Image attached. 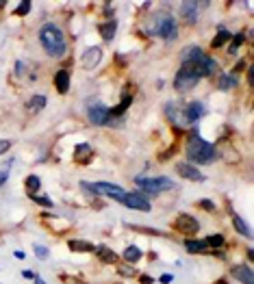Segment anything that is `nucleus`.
Returning <instances> with one entry per match:
<instances>
[{
	"mask_svg": "<svg viewBox=\"0 0 254 284\" xmlns=\"http://www.w3.org/2000/svg\"><path fill=\"white\" fill-rule=\"evenodd\" d=\"M29 11H31V2H29V0L20 2V7L16 9V13H17V16H26V13H29Z\"/></svg>",
	"mask_w": 254,
	"mask_h": 284,
	"instance_id": "2f4dec72",
	"label": "nucleus"
},
{
	"mask_svg": "<svg viewBox=\"0 0 254 284\" xmlns=\"http://www.w3.org/2000/svg\"><path fill=\"white\" fill-rule=\"evenodd\" d=\"M35 256H37V258H41V260H46V258H48V250H46L44 245H37V248H35Z\"/></svg>",
	"mask_w": 254,
	"mask_h": 284,
	"instance_id": "473e14b6",
	"label": "nucleus"
},
{
	"mask_svg": "<svg viewBox=\"0 0 254 284\" xmlns=\"http://www.w3.org/2000/svg\"><path fill=\"white\" fill-rule=\"evenodd\" d=\"M31 198H33L37 204H41V206H48V208L52 206V200H50V198H46V195H31Z\"/></svg>",
	"mask_w": 254,
	"mask_h": 284,
	"instance_id": "7c9ffc66",
	"label": "nucleus"
},
{
	"mask_svg": "<svg viewBox=\"0 0 254 284\" xmlns=\"http://www.w3.org/2000/svg\"><path fill=\"white\" fill-rule=\"evenodd\" d=\"M183 115H185V119H187L189 124L198 122V119L204 115V104H202V102H189V104L185 106Z\"/></svg>",
	"mask_w": 254,
	"mask_h": 284,
	"instance_id": "ddd939ff",
	"label": "nucleus"
},
{
	"mask_svg": "<svg viewBox=\"0 0 254 284\" xmlns=\"http://www.w3.org/2000/svg\"><path fill=\"white\" fill-rule=\"evenodd\" d=\"M135 183H137V187L148 195H156V193H161V191H168L174 187V183L169 178H165V176H159V178H137Z\"/></svg>",
	"mask_w": 254,
	"mask_h": 284,
	"instance_id": "20e7f679",
	"label": "nucleus"
},
{
	"mask_svg": "<svg viewBox=\"0 0 254 284\" xmlns=\"http://www.w3.org/2000/svg\"><path fill=\"white\" fill-rule=\"evenodd\" d=\"M9 148H11V141H9V139H0V154L9 152Z\"/></svg>",
	"mask_w": 254,
	"mask_h": 284,
	"instance_id": "72a5a7b5",
	"label": "nucleus"
},
{
	"mask_svg": "<svg viewBox=\"0 0 254 284\" xmlns=\"http://www.w3.org/2000/svg\"><path fill=\"white\" fill-rule=\"evenodd\" d=\"M176 171H178V176H183V178H187V180H193V183H202V180H204L202 171L198 169V167H193L191 163H178Z\"/></svg>",
	"mask_w": 254,
	"mask_h": 284,
	"instance_id": "9b49d317",
	"label": "nucleus"
},
{
	"mask_svg": "<svg viewBox=\"0 0 254 284\" xmlns=\"http://www.w3.org/2000/svg\"><path fill=\"white\" fill-rule=\"evenodd\" d=\"M226 41H230V33L226 31V29H220V33L215 35V39L211 41V46H213V48H221Z\"/></svg>",
	"mask_w": 254,
	"mask_h": 284,
	"instance_id": "bb28decb",
	"label": "nucleus"
},
{
	"mask_svg": "<svg viewBox=\"0 0 254 284\" xmlns=\"http://www.w3.org/2000/svg\"><path fill=\"white\" fill-rule=\"evenodd\" d=\"M141 250L137 248V245H131V248H126V252H124V260L126 263H131V265H135V263H139L141 260Z\"/></svg>",
	"mask_w": 254,
	"mask_h": 284,
	"instance_id": "b1692460",
	"label": "nucleus"
},
{
	"mask_svg": "<svg viewBox=\"0 0 254 284\" xmlns=\"http://www.w3.org/2000/svg\"><path fill=\"white\" fill-rule=\"evenodd\" d=\"M68 248L72 250V252H81V254H87V252H94V245L89 243V241H76V239H72L70 243H68Z\"/></svg>",
	"mask_w": 254,
	"mask_h": 284,
	"instance_id": "412c9836",
	"label": "nucleus"
},
{
	"mask_svg": "<svg viewBox=\"0 0 254 284\" xmlns=\"http://www.w3.org/2000/svg\"><path fill=\"white\" fill-rule=\"evenodd\" d=\"M174 230L176 232H181V234H193V232H198L200 230V223H198L196 219H193L191 215H178L176 219H174Z\"/></svg>",
	"mask_w": 254,
	"mask_h": 284,
	"instance_id": "6e6552de",
	"label": "nucleus"
},
{
	"mask_svg": "<svg viewBox=\"0 0 254 284\" xmlns=\"http://www.w3.org/2000/svg\"><path fill=\"white\" fill-rule=\"evenodd\" d=\"M200 206H202V208H209V211H213V202H209V200H202Z\"/></svg>",
	"mask_w": 254,
	"mask_h": 284,
	"instance_id": "f704fd0d",
	"label": "nucleus"
},
{
	"mask_svg": "<svg viewBox=\"0 0 254 284\" xmlns=\"http://www.w3.org/2000/svg\"><path fill=\"white\" fill-rule=\"evenodd\" d=\"M122 204L133 208V211H144V213L150 211V202H148V198H144L141 193H126L122 198Z\"/></svg>",
	"mask_w": 254,
	"mask_h": 284,
	"instance_id": "1a4fd4ad",
	"label": "nucleus"
},
{
	"mask_svg": "<svg viewBox=\"0 0 254 284\" xmlns=\"http://www.w3.org/2000/svg\"><path fill=\"white\" fill-rule=\"evenodd\" d=\"M35 284H46V282L41 280V278H37V276H35Z\"/></svg>",
	"mask_w": 254,
	"mask_h": 284,
	"instance_id": "ea45409f",
	"label": "nucleus"
},
{
	"mask_svg": "<svg viewBox=\"0 0 254 284\" xmlns=\"http://www.w3.org/2000/svg\"><path fill=\"white\" fill-rule=\"evenodd\" d=\"M22 276L29 278V280H35V273H33V271H22Z\"/></svg>",
	"mask_w": 254,
	"mask_h": 284,
	"instance_id": "58836bf2",
	"label": "nucleus"
},
{
	"mask_svg": "<svg viewBox=\"0 0 254 284\" xmlns=\"http://www.w3.org/2000/svg\"><path fill=\"white\" fill-rule=\"evenodd\" d=\"M202 54H204V50L202 48H198V46H189V48H185L181 52V59H183V63H191V61H196V59H200Z\"/></svg>",
	"mask_w": 254,
	"mask_h": 284,
	"instance_id": "aec40b11",
	"label": "nucleus"
},
{
	"mask_svg": "<svg viewBox=\"0 0 254 284\" xmlns=\"http://www.w3.org/2000/svg\"><path fill=\"white\" fill-rule=\"evenodd\" d=\"M4 4H7V2H4V0H0V9H2V7H4Z\"/></svg>",
	"mask_w": 254,
	"mask_h": 284,
	"instance_id": "79ce46f5",
	"label": "nucleus"
},
{
	"mask_svg": "<svg viewBox=\"0 0 254 284\" xmlns=\"http://www.w3.org/2000/svg\"><path fill=\"white\" fill-rule=\"evenodd\" d=\"M206 243V248H221V245H224V236H220V234H213V236H209V239L204 241Z\"/></svg>",
	"mask_w": 254,
	"mask_h": 284,
	"instance_id": "c756f323",
	"label": "nucleus"
},
{
	"mask_svg": "<svg viewBox=\"0 0 254 284\" xmlns=\"http://www.w3.org/2000/svg\"><path fill=\"white\" fill-rule=\"evenodd\" d=\"M87 117H89V122L96 124V126H107V124L113 122V119H111L109 109H107L104 104H94V106H89V111H87Z\"/></svg>",
	"mask_w": 254,
	"mask_h": 284,
	"instance_id": "0eeeda50",
	"label": "nucleus"
},
{
	"mask_svg": "<svg viewBox=\"0 0 254 284\" xmlns=\"http://www.w3.org/2000/svg\"><path fill=\"white\" fill-rule=\"evenodd\" d=\"M98 31H100V37H102L104 41H111L115 37V31H118V22H115V20L102 22V24L98 26Z\"/></svg>",
	"mask_w": 254,
	"mask_h": 284,
	"instance_id": "dca6fc26",
	"label": "nucleus"
},
{
	"mask_svg": "<svg viewBox=\"0 0 254 284\" xmlns=\"http://www.w3.org/2000/svg\"><path fill=\"white\" fill-rule=\"evenodd\" d=\"M9 178V169H4V171H0V187L4 184V180Z\"/></svg>",
	"mask_w": 254,
	"mask_h": 284,
	"instance_id": "e433bc0d",
	"label": "nucleus"
},
{
	"mask_svg": "<svg viewBox=\"0 0 254 284\" xmlns=\"http://www.w3.org/2000/svg\"><path fill=\"white\" fill-rule=\"evenodd\" d=\"M150 35H156V37H161V39H165V41H172V39H176V35H178V29H176V22H174V17L169 16L168 11H156L154 16H152V20H150Z\"/></svg>",
	"mask_w": 254,
	"mask_h": 284,
	"instance_id": "7ed1b4c3",
	"label": "nucleus"
},
{
	"mask_svg": "<svg viewBox=\"0 0 254 284\" xmlns=\"http://www.w3.org/2000/svg\"><path fill=\"white\" fill-rule=\"evenodd\" d=\"M233 276L237 278L239 282H243V284H254V276H252V269L250 267H243V265L233 267Z\"/></svg>",
	"mask_w": 254,
	"mask_h": 284,
	"instance_id": "2eb2a0df",
	"label": "nucleus"
},
{
	"mask_svg": "<svg viewBox=\"0 0 254 284\" xmlns=\"http://www.w3.org/2000/svg\"><path fill=\"white\" fill-rule=\"evenodd\" d=\"M198 81H200V78L191 72V67H189L187 63H183V67L178 69L176 78H174V89L181 91V94H185V91L193 89V87L198 85Z\"/></svg>",
	"mask_w": 254,
	"mask_h": 284,
	"instance_id": "39448f33",
	"label": "nucleus"
},
{
	"mask_svg": "<svg viewBox=\"0 0 254 284\" xmlns=\"http://www.w3.org/2000/svg\"><path fill=\"white\" fill-rule=\"evenodd\" d=\"M161 282H163V284H169V282H172V276H169V273H163V276H161Z\"/></svg>",
	"mask_w": 254,
	"mask_h": 284,
	"instance_id": "4c0bfd02",
	"label": "nucleus"
},
{
	"mask_svg": "<svg viewBox=\"0 0 254 284\" xmlns=\"http://www.w3.org/2000/svg\"><path fill=\"white\" fill-rule=\"evenodd\" d=\"M215 284H228V282H226V280H218V282H215Z\"/></svg>",
	"mask_w": 254,
	"mask_h": 284,
	"instance_id": "a19ab883",
	"label": "nucleus"
},
{
	"mask_svg": "<svg viewBox=\"0 0 254 284\" xmlns=\"http://www.w3.org/2000/svg\"><path fill=\"white\" fill-rule=\"evenodd\" d=\"M83 189L87 191H94V193H104L109 195V198L118 200V202H122V198L126 195V191L122 187H118V184H111V183H94V184H87V183H81Z\"/></svg>",
	"mask_w": 254,
	"mask_h": 284,
	"instance_id": "423d86ee",
	"label": "nucleus"
},
{
	"mask_svg": "<svg viewBox=\"0 0 254 284\" xmlns=\"http://www.w3.org/2000/svg\"><path fill=\"white\" fill-rule=\"evenodd\" d=\"M202 7H206V4L204 2H196V0H189V2H183L181 4V13H183L185 20H187V24H196L198 11H200Z\"/></svg>",
	"mask_w": 254,
	"mask_h": 284,
	"instance_id": "9d476101",
	"label": "nucleus"
},
{
	"mask_svg": "<svg viewBox=\"0 0 254 284\" xmlns=\"http://www.w3.org/2000/svg\"><path fill=\"white\" fill-rule=\"evenodd\" d=\"M39 41H41V48H44L52 59H61L63 54L68 52L66 35H63V31L57 29L54 24H46L44 29L39 31Z\"/></svg>",
	"mask_w": 254,
	"mask_h": 284,
	"instance_id": "f257e3e1",
	"label": "nucleus"
},
{
	"mask_svg": "<svg viewBox=\"0 0 254 284\" xmlns=\"http://www.w3.org/2000/svg\"><path fill=\"white\" fill-rule=\"evenodd\" d=\"M44 106H46V96H41V94L33 96L26 102V109H29L31 113H39V111H44Z\"/></svg>",
	"mask_w": 254,
	"mask_h": 284,
	"instance_id": "4be33fe9",
	"label": "nucleus"
},
{
	"mask_svg": "<svg viewBox=\"0 0 254 284\" xmlns=\"http://www.w3.org/2000/svg\"><path fill=\"white\" fill-rule=\"evenodd\" d=\"M94 252L98 254V258L102 260V263H109V265H115V263H118V254H115L111 248H107V245H100V248H96Z\"/></svg>",
	"mask_w": 254,
	"mask_h": 284,
	"instance_id": "f3484780",
	"label": "nucleus"
},
{
	"mask_svg": "<svg viewBox=\"0 0 254 284\" xmlns=\"http://www.w3.org/2000/svg\"><path fill=\"white\" fill-rule=\"evenodd\" d=\"M100 59H102V50H100L98 46H94V48H87L85 52H83L81 63H83V67L85 69H94L96 65L100 63Z\"/></svg>",
	"mask_w": 254,
	"mask_h": 284,
	"instance_id": "f8f14e48",
	"label": "nucleus"
},
{
	"mask_svg": "<svg viewBox=\"0 0 254 284\" xmlns=\"http://www.w3.org/2000/svg\"><path fill=\"white\" fill-rule=\"evenodd\" d=\"M54 87H57L59 94H68L70 91V72L68 69H59L54 74Z\"/></svg>",
	"mask_w": 254,
	"mask_h": 284,
	"instance_id": "4468645a",
	"label": "nucleus"
},
{
	"mask_svg": "<svg viewBox=\"0 0 254 284\" xmlns=\"http://www.w3.org/2000/svg\"><path fill=\"white\" fill-rule=\"evenodd\" d=\"M233 226H235V230H237L241 236H246V239H252V230L248 228V223L243 221L239 215H233Z\"/></svg>",
	"mask_w": 254,
	"mask_h": 284,
	"instance_id": "5701e85b",
	"label": "nucleus"
},
{
	"mask_svg": "<svg viewBox=\"0 0 254 284\" xmlns=\"http://www.w3.org/2000/svg\"><path fill=\"white\" fill-rule=\"evenodd\" d=\"M218 156L215 152V146L206 139H202L198 133H193L187 141V158L193 163H209Z\"/></svg>",
	"mask_w": 254,
	"mask_h": 284,
	"instance_id": "f03ea898",
	"label": "nucleus"
},
{
	"mask_svg": "<svg viewBox=\"0 0 254 284\" xmlns=\"http://www.w3.org/2000/svg\"><path fill=\"white\" fill-rule=\"evenodd\" d=\"M185 248H187V252H191V254L206 252V243H204V241H191V239H187V241H185Z\"/></svg>",
	"mask_w": 254,
	"mask_h": 284,
	"instance_id": "393cba45",
	"label": "nucleus"
},
{
	"mask_svg": "<svg viewBox=\"0 0 254 284\" xmlns=\"http://www.w3.org/2000/svg\"><path fill=\"white\" fill-rule=\"evenodd\" d=\"M131 104H133V94H124L122 102H119L118 106H113V109H109L111 119H113V117H119V115H124V111H126Z\"/></svg>",
	"mask_w": 254,
	"mask_h": 284,
	"instance_id": "6ab92c4d",
	"label": "nucleus"
},
{
	"mask_svg": "<svg viewBox=\"0 0 254 284\" xmlns=\"http://www.w3.org/2000/svg\"><path fill=\"white\" fill-rule=\"evenodd\" d=\"M230 39H233V44H230L228 52H230V54H235V52H237V48H239V46H241L243 41H246V35H243V33H237V35H235V37H230Z\"/></svg>",
	"mask_w": 254,
	"mask_h": 284,
	"instance_id": "cd10ccee",
	"label": "nucleus"
},
{
	"mask_svg": "<svg viewBox=\"0 0 254 284\" xmlns=\"http://www.w3.org/2000/svg\"><path fill=\"white\" fill-rule=\"evenodd\" d=\"M139 282L141 284H154V280H152L150 276H139Z\"/></svg>",
	"mask_w": 254,
	"mask_h": 284,
	"instance_id": "c9c22d12",
	"label": "nucleus"
},
{
	"mask_svg": "<svg viewBox=\"0 0 254 284\" xmlns=\"http://www.w3.org/2000/svg\"><path fill=\"white\" fill-rule=\"evenodd\" d=\"M89 158H91V148H89V143H81V146H76V150H74V161L81 163V165H85Z\"/></svg>",
	"mask_w": 254,
	"mask_h": 284,
	"instance_id": "a211bd4d",
	"label": "nucleus"
},
{
	"mask_svg": "<svg viewBox=\"0 0 254 284\" xmlns=\"http://www.w3.org/2000/svg\"><path fill=\"white\" fill-rule=\"evenodd\" d=\"M39 187H41V183L37 176H29V178H26V189H29V193L35 195L37 191H39Z\"/></svg>",
	"mask_w": 254,
	"mask_h": 284,
	"instance_id": "c85d7f7f",
	"label": "nucleus"
},
{
	"mask_svg": "<svg viewBox=\"0 0 254 284\" xmlns=\"http://www.w3.org/2000/svg\"><path fill=\"white\" fill-rule=\"evenodd\" d=\"M233 87H237V76L235 74H224V76L220 78V89H233Z\"/></svg>",
	"mask_w": 254,
	"mask_h": 284,
	"instance_id": "a878e982",
	"label": "nucleus"
}]
</instances>
